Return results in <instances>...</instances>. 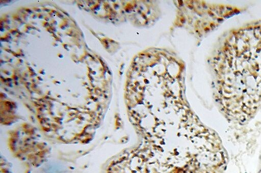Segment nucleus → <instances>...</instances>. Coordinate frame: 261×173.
<instances>
[{
    "mask_svg": "<svg viewBox=\"0 0 261 173\" xmlns=\"http://www.w3.org/2000/svg\"><path fill=\"white\" fill-rule=\"evenodd\" d=\"M217 60L226 113L237 119L247 118L261 105V24L232 35Z\"/></svg>",
    "mask_w": 261,
    "mask_h": 173,
    "instance_id": "f257e3e1",
    "label": "nucleus"
}]
</instances>
